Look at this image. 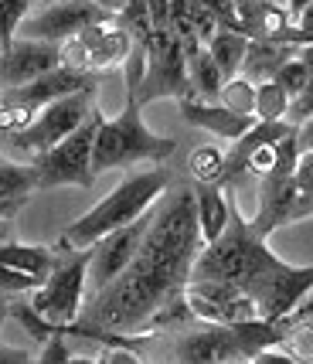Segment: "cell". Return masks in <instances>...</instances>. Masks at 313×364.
<instances>
[{
    "label": "cell",
    "mask_w": 313,
    "mask_h": 364,
    "mask_svg": "<svg viewBox=\"0 0 313 364\" xmlns=\"http://www.w3.org/2000/svg\"><path fill=\"white\" fill-rule=\"evenodd\" d=\"M191 283H235L255 296L262 320L276 323L313 289V266H290L266 245V235L255 232L252 218L232 208V222L225 235L204 245L194 266Z\"/></svg>",
    "instance_id": "1"
},
{
    "label": "cell",
    "mask_w": 313,
    "mask_h": 364,
    "mask_svg": "<svg viewBox=\"0 0 313 364\" xmlns=\"http://www.w3.org/2000/svg\"><path fill=\"white\" fill-rule=\"evenodd\" d=\"M167 188H171V174L164 167H150V171H140V174H129L95 208H89L85 215H78L72 225H65L62 238H58V249H65V252L92 249L99 238L112 235V232H120L126 225H133L137 218H143L164 198Z\"/></svg>",
    "instance_id": "2"
},
{
    "label": "cell",
    "mask_w": 313,
    "mask_h": 364,
    "mask_svg": "<svg viewBox=\"0 0 313 364\" xmlns=\"http://www.w3.org/2000/svg\"><path fill=\"white\" fill-rule=\"evenodd\" d=\"M177 143L171 136H156L154 129H147L140 116V102L126 92V106L120 116L99 123L92 146V171L106 174V171H120V167H133V164H164L174 157Z\"/></svg>",
    "instance_id": "3"
},
{
    "label": "cell",
    "mask_w": 313,
    "mask_h": 364,
    "mask_svg": "<svg viewBox=\"0 0 313 364\" xmlns=\"http://www.w3.org/2000/svg\"><path fill=\"white\" fill-rule=\"evenodd\" d=\"M280 341V323H269V320H255L242 327L201 323L177 337L174 358L177 364H249L259 350L276 348Z\"/></svg>",
    "instance_id": "4"
},
{
    "label": "cell",
    "mask_w": 313,
    "mask_h": 364,
    "mask_svg": "<svg viewBox=\"0 0 313 364\" xmlns=\"http://www.w3.org/2000/svg\"><path fill=\"white\" fill-rule=\"evenodd\" d=\"M89 266L92 249L55 255V269L48 279L31 293V310L55 331H68L82 317V296L89 286Z\"/></svg>",
    "instance_id": "5"
},
{
    "label": "cell",
    "mask_w": 313,
    "mask_h": 364,
    "mask_svg": "<svg viewBox=\"0 0 313 364\" xmlns=\"http://www.w3.org/2000/svg\"><path fill=\"white\" fill-rule=\"evenodd\" d=\"M129 95L140 102V109L156 99H177V102L194 99L184 48L177 45V38L167 28H154L150 38L143 41V79Z\"/></svg>",
    "instance_id": "6"
},
{
    "label": "cell",
    "mask_w": 313,
    "mask_h": 364,
    "mask_svg": "<svg viewBox=\"0 0 313 364\" xmlns=\"http://www.w3.org/2000/svg\"><path fill=\"white\" fill-rule=\"evenodd\" d=\"M99 123H102V109L95 106L92 116H89L68 140L58 143L55 150H48V154H41V157L31 160L34 174H38V188H65V184L92 188L95 184L92 146H95Z\"/></svg>",
    "instance_id": "7"
},
{
    "label": "cell",
    "mask_w": 313,
    "mask_h": 364,
    "mask_svg": "<svg viewBox=\"0 0 313 364\" xmlns=\"http://www.w3.org/2000/svg\"><path fill=\"white\" fill-rule=\"evenodd\" d=\"M92 109H95V92H78V95H68V99H58V102H51V106H45L38 112L28 129L4 133V143L34 160L68 140L92 116Z\"/></svg>",
    "instance_id": "8"
},
{
    "label": "cell",
    "mask_w": 313,
    "mask_h": 364,
    "mask_svg": "<svg viewBox=\"0 0 313 364\" xmlns=\"http://www.w3.org/2000/svg\"><path fill=\"white\" fill-rule=\"evenodd\" d=\"M129 51H133V38L120 17L99 21L78 38H68L65 45H58L62 65L78 68V72H92V75H102L112 65H126Z\"/></svg>",
    "instance_id": "9"
},
{
    "label": "cell",
    "mask_w": 313,
    "mask_h": 364,
    "mask_svg": "<svg viewBox=\"0 0 313 364\" xmlns=\"http://www.w3.org/2000/svg\"><path fill=\"white\" fill-rule=\"evenodd\" d=\"M184 303H188L191 317L201 320V323L242 327V323L262 320L255 296L235 283H188L184 286Z\"/></svg>",
    "instance_id": "10"
},
{
    "label": "cell",
    "mask_w": 313,
    "mask_h": 364,
    "mask_svg": "<svg viewBox=\"0 0 313 364\" xmlns=\"http://www.w3.org/2000/svg\"><path fill=\"white\" fill-rule=\"evenodd\" d=\"M110 11L95 7L89 0H55L41 11H34L21 21L17 38H31V41H48V45H65L68 38H78L99 21H110Z\"/></svg>",
    "instance_id": "11"
},
{
    "label": "cell",
    "mask_w": 313,
    "mask_h": 364,
    "mask_svg": "<svg viewBox=\"0 0 313 364\" xmlns=\"http://www.w3.org/2000/svg\"><path fill=\"white\" fill-rule=\"evenodd\" d=\"M154 222V208L137 218L133 225H126L120 232H112V235L99 238L92 245V266H89V283L95 286V293L99 289H106L112 279H120L126 269H129V262L137 259L140 252L143 238H147V228Z\"/></svg>",
    "instance_id": "12"
},
{
    "label": "cell",
    "mask_w": 313,
    "mask_h": 364,
    "mask_svg": "<svg viewBox=\"0 0 313 364\" xmlns=\"http://www.w3.org/2000/svg\"><path fill=\"white\" fill-rule=\"evenodd\" d=\"M58 65H62L58 45L31 41V38H14V45H7L0 51V95L45 79L48 72H55Z\"/></svg>",
    "instance_id": "13"
},
{
    "label": "cell",
    "mask_w": 313,
    "mask_h": 364,
    "mask_svg": "<svg viewBox=\"0 0 313 364\" xmlns=\"http://www.w3.org/2000/svg\"><path fill=\"white\" fill-rule=\"evenodd\" d=\"M95 85H99V75L78 72V68H68V65H58L55 72H48L45 79L31 82V85H24V89H14V92H4L0 99H7V102H28L34 109H45V106L58 102V99H68V95L95 92Z\"/></svg>",
    "instance_id": "14"
},
{
    "label": "cell",
    "mask_w": 313,
    "mask_h": 364,
    "mask_svg": "<svg viewBox=\"0 0 313 364\" xmlns=\"http://www.w3.org/2000/svg\"><path fill=\"white\" fill-rule=\"evenodd\" d=\"M181 106V119H188L191 127L198 129H208V133H215L221 140H242L245 133H249L259 119L255 116H238V112L225 109L218 102H201V99H184V102H177Z\"/></svg>",
    "instance_id": "15"
},
{
    "label": "cell",
    "mask_w": 313,
    "mask_h": 364,
    "mask_svg": "<svg viewBox=\"0 0 313 364\" xmlns=\"http://www.w3.org/2000/svg\"><path fill=\"white\" fill-rule=\"evenodd\" d=\"M194 205H198V228L204 245L218 242L232 222V205L225 198V184H194Z\"/></svg>",
    "instance_id": "16"
},
{
    "label": "cell",
    "mask_w": 313,
    "mask_h": 364,
    "mask_svg": "<svg viewBox=\"0 0 313 364\" xmlns=\"http://www.w3.org/2000/svg\"><path fill=\"white\" fill-rule=\"evenodd\" d=\"M184 62H188V82H191L194 99H201V102H218V92H221V85H225V75H221V68L215 65L208 45L184 48Z\"/></svg>",
    "instance_id": "17"
},
{
    "label": "cell",
    "mask_w": 313,
    "mask_h": 364,
    "mask_svg": "<svg viewBox=\"0 0 313 364\" xmlns=\"http://www.w3.org/2000/svg\"><path fill=\"white\" fill-rule=\"evenodd\" d=\"M297 55V48L290 45H280V41H259V38H252L249 41V51H245V65H242V75L249 82H269L276 79V72H280L282 65L290 62Z\"/></svg>",
    "instance_id": "18"
},
{
    "label": "cell",
    "mask_w": 313,
    "mask_h": 364,
    "mask_svg": "<svg viewBox=\"0 0 313 364\" xmlns=\"http://www.w3.org/2000/svg\"><path fill=\"white\" fill-rule=\"evenodd\" d=\"M0 266L4 269L34 276L38 283H45L48 272L55 269V252L41 245H21V242H0Z\"/></svg>",
    "instance_id": "19"
},
{
    "label": "cell",
    "mask_w": 313,
    "mask_h": 364,
    "mask_svg": "<svg viewBox=\"0 0 313 364\" xmlns=\"http://www.w3.org/2000/svg\"><path fill=\"white\" fill-rule=\"evenodd\" d=\"M249 34L238 31V28H218V34L211 38V45H208V51H211V58H215V65L221 68V75H225V82L235 79V75H242V65H245V51H249Z\"/></svg>",
    "instance_id": "20"
},
{
    "label": "cell",
    "mask_w": 313,
    "mask_h": 364,
    "mask_svg": "<svg viewBox=\"0 0 313 364\" xmlns=\"http://www.w3.org/2000/svg\"><path fill=\"white\" fill-rule=\"evenodd\" d=\"M31 191H38V174L31 164L0 160V201H28Z\"/></svg>",
    "instance_id": "21"
},
{
    "label": "cell",
    "mask_w": 313,
    "mask_h": 364,
    "mask_svg": "<svg viewBox=\"0 0 313 364\" xmlns=\"http://www.w3.org/2000/svg\"><path fill=\"white\" fill-rule=\"evenodd\" d=\"M188 171L194 184H225V150L211 146V143L194 146L188 157Z\"/></svg>",
    "instance_id": "22"
},
{
    "label": "cell",
    "mask_w": 313,
    "mask_h": 364,
    "mask_svg": "<svg viewBox=\"0 0 313 364\" xmlns=\"http://www.w3.org/2000/svg\"><path fill=\"white\" fill-rule=\"evenodd\" d=\"M290 106H293V99L282 92L272 79L255 85V119L259 123H286Z\"/></svg>",
    "instance_id": "23"
},
{
    "label": "cell",
    "mask_w": 313,
    "mask_h": 364,
    "mask_svg": "<svg viewBox=\"0 0 313 364\" xmlns=\"http://www.w3.org/2000/svg\"><path fill=\"white\" fill-rule=\"evenodd\" d=\"M218 106L238 112V116H255V82H249L245 75H235L221 85Z\"/></svg>",
    "instance_id": "24"
},
{
    "label": "cell",
    "mask_w": 313,
    "mask_h": 364,
    "mask_svg": "<svg viewBox=\"0 0 313 364\" xmlns=\"http://www.w3.org/2000/svg\"><path fill=\"white\" fill-rule=\"evenodd\" d=\"M276 348H280L282 354H290L297 364H313V323L290 327Z\"/></svg>",
    "instance_id": "25"
},
{
    "label": "cell",
    "mask_w": 313,
    "mask_h": 364,
    "mask_svg": "<svg viewBox=\"0 0 313 364\" xmlns=\"http://www.w3.org/2000/svg\"><path fill=\"white\" fill-rule=\"evenodd\" d=\"M34 0H0V45H14L21 21L31 14Z\"/></svg>",
    "instance_id": "26"
},
{
    "label": "cell",
    "mask_w": 313,
    "mask_h": 364,
    "mask_svg": "<svg viewBox=\"0 0 313 364\" xmlns=\"http://www.w3.org/2000/svg\"><path fill=\"white\" fill-rule=\"evenodd\" d=\"M310 79H313V72L303 62H299L297 55H293V58H290V62H286L280 72H276V79H272V82H276V85H280L282 92L290 95V99H297V95L303 92L307 85H310Z\"/></svg>",
    "instance_id": "27"
},
{
    "label": "cell",
    "mask_w": 313,
    "mask_h": 364,
    "mask_svg": "<svg viewBox=\"0 0 313 364\" xmlns=\"http://www.w3.org/2000/svg\"><path fill=\"white\" fill-rule=\"evenodd\" d=\"M282 140H286V136H282ZM276 167H280V143H262V146H255L249 157H245V164H242V171L255 174L259 181L272 177Z\"/></svg>",
    "instance_id": "28"
},
{
    "label": "cell",
    "mask_w": 313,
    "mask_h": 364,
    "mask_svg": "<svg viewBox=\"0 0 313 364\" xmlns=\"http://www.w3.org/2000/svg\"><path fill=\"white\" fill-rule=\"evenodd\" d=\"M38 279L34 276H24V272H14V269H4L0 266V293H34L38 289Z\"/></svg>",
    "instance_id": "29"
},
{
    "label": "cell",
    "mask_w": 313,
    "mask_h": 364,
    "mask_svg": "<svg viewBox=\"0 0 313 364\" xmlns=\"http://www.w3.org/2000/svg\"><path fill=\"white\" fill-rule=\"evenodd\" d=\"M307 119H313V79H310V85H307V89L293 99L286 123H290V127H299V123H307Z\"/></svg>",
    "instance_id": "30"
},
{
    "label": "cell",
    "mask_w": 313,
    "mask_h": 364,
    "mask_svg": "<svg viewBox=\"0 0 313 364\" xmlns=\"http://www.w3.org/2000/svg\"><path fill=\"white\" fill-rule=\"evenodd\" d=\"M276 323H280L282 333L290 331V327H299V323H313V289L297 303V306H293V310H290V314H286V317L276 320Z\"/></svg>",
    "instance_id": "31"
},
{
    "label": "cell",
    "mask_w": 313,
    "mask_h": 364,
    "mask_svg": "<svg viewBox=\"0 0 313 364\" xmlns=\"http://www.w3.org/2000/svg\"><path fill=\"white\" fill-rule=\"evenodd\" d=\"M102 364H140V354L126 344H110L102 354Z\"/></svg>",
    "instance_id": "32"
},
{
    "label": "cell",
    "mask_w": 313,
    "mask_h": 364,
    "mask_svg": "<svg viewBox=\"0 0 313 364\" xmlns=\"http://www.w3.org/2000/svg\"><path fill=\"white\" fill-rule=\"evenodd\" d=\"M0 364H34V358H31V350H24V348L0 344Z\"/></svg>",
    "instance_id": "33"
},
{
    "label": "cell",
    "mask_w": 313,
    "mask_h": 364,
    "mask_svg": "<svg viewBox=\"0 0 313 364\" xmlns=\"http://www.w3.org/2000/svg\"><path fill=\"white\" fill-rule=\"evenodd\" d=\"M249 364H297V361H293L290 354H282L280 348H266V350H259Z\"/></svg>",
    "instance_id": "34"
},
{
    "label": "cell",
    "mask_w": 313,
    "mask_h": 364,
    "mask_svg": "<svg viewBox=\"0 0 313 364\" xmlns=\"http://www.w3.org/2000/svg\"><path fill=\"white\" fill-rule=\"evenodd\" d=\"M297 140H299V150H313V119L297 127Z\"/></svg>",
    "instance_id": "35"
},
{
    "label": "cell",
    "mask_w": 313,
    "mask_h": 364,
    "mask_svg": "<svg viewBox=\"0 0 313 364\" xmlns=\"http://www.w3.org/2000/svg\"><path fill=\"white\" fill-rule=\"evenodd\" d=\"M89 4H95V7H102V11H110V14H123L126 11V4H129V0H89Z\"/></svg>",
    "instance_id": "36"
},
{
    "label": "cell",
    "mask_w": 313,
    "mask_h": 364,
    "mask_svg": "<svg viewBox=\"0 0 313 364\" xmlns=\"http://www.w3.org/2000/svg\"><path fill=\"white\" fill-rule=\"evenodd\" d=\"M21 205H24V201H0V222H11Z\"/></svg>",
    "instance_id": "37"
},
{
    "label": "cell",
    "mask_w": 313,
    "mask_h": 364,
    "mask_svg": "<svg viewBox=\"0 0 313 364\" xmlns=\"http://www.w3.org/2000/svg\"><path fill=\"white\" fill-rule=\"evenodd\" d=\"M297 58L313 72V41H310V45H303V48H297Z\"/></svg>",
    "instance_id": "38"
},
{
    "label": "cell",
    "mask_w": 313,
    "mask_h": 364,
    "mask_svg": "<svg viewBox=\"0 0 313 364\" xmlns=\"http://www.w3.org/2000/svg\"><path fill=\"white\" fill-rule=\"evenodd\" d=\"M282 4H286V7H290V14L297 17L299 11H307V7H310L313 0H282Z\"/></svg>",
    "instance_id": "39"
},
{
    "label": "cell",
    "mask_w": 313,
    "mask_h": 364,
    "mask_svg": "<svg viewBox=\"0 0 313 364\" xmlns=\"http://www.w3.org/2000/svg\"><path fill=\"white\" fill-rule=\"evenodd\" d=\"M11 310H14L11 303H4V300H0V327H4V320L11 317Z\"/></svg>",
    "instance_id": "40"
},
{
    "label": "cell",
    "mask_w": 313,
    "mask_h": 364,
    "mask_svg": "<svg viewBox=\"0 0 313 364\" xmlns=\"http://www.w3.org/2000/svg\"><path fill=\"white\" fill-rule=\"evenodd\" d=\"M11 238V222H0V242H7Z\"/></svg>",
    "instance_id": "41"
},
{
    "label": "cell",
    "mask_w": 313,
    "mask_h": 364,
    "mask_svg": "<svg viewBox=\"0 0 313 364\" xmlns=\"http://www.w3.org/2000/svg\"><path fill=\"white\" fill-rule=\"evenodd\" d=\"M72 364H102V361H95V358H72Z\"/></svg>",
    "instance_id": "42"
}]
</instances>
